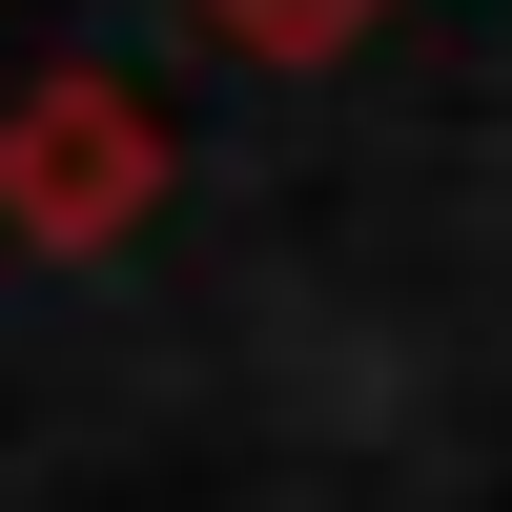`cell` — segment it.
<instances>
[{"label": "cell", "mask_w": 512, "mask_h": 512, "mask_svg": "<svg viewBox=\"0 0 512 512\" xmlns=\"http://www.w3.org/2000/svg\"><path fill=\"white\" fill-rule=\"evenodd\" d=\"M144 185H164V144H144V103H123V82H41V103L0 123V226H21V246H103V226H144Z\"/></svg>", "instance_id": "cell-1"}, {"label": "cell", "mask_w": 512, "mask_h": 512, "mask_svg": "<svg viewBox=\"0 0 512 512\" xmlns=\"http://www.w3.org/2000/svg\"><path fill=\"white\" fill-rule=\"evenodd\" d=\"M205 21H226V41H246V62H328V41H349V21H369V0H205Z\"/></svg>", "instance_id": "cell-2"}]
</instances>
